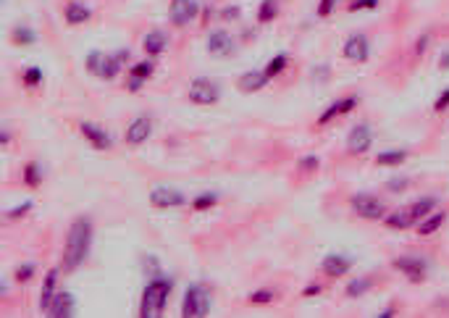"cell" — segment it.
Segmentation results:
<instances>
[{
    "instance_id": "cell-1",
    "label": "cell",
    "mask_w": 449,
    "mask_h": 318,
    "mask_svg": "<svg viewBox=\"0 0 449 318\" xmlns=\"http://www.w3.org/2000/svg\"><path fill=\"white\" fill-rule=\"evenodd\" d=\"M92 250V221L90 218H74L66 234V250H63V271H77L82 263L90 258Z\"/></svg>"
},
{
    "instance_id": "cell-2",
    "label": "cell",
    "mask_w": 449,
    "mask_h": 318,
    "mask_svg": "<svg viewBox=\"0 0 449 318\" xmlns=\"http://www.w3.org/2000/svg\"><path fill=\"white\" fill-rule=\"evenodd\" d=\"M171 289H174V282H171V279H166V276H153V279L147 282L145 289H142V308H139V316L142 318L160 316V313L166 310Z\"/></svg>"
},
{
    "instance_id": "cell-3",
    "label": "cell",
    "mask_w": 449,
    "mask_h": 318,
    "mask_svg": "<svg viewBox=\"0 0 449 318\" xmlns=\"http://www.w3.org/2000/svg\"><path fill=\"white\" fill-rule=\"evenodd\" d=\"M211 313V292L200 285L187 287L184 292V305H181V316L184 318H202Z\"/></svg>"
},
{
    "instance_id": "cell-4",
    "label": "cell",
    "mask_w": 449,
    "mask_h": 318,
    "mask_svg": "<svg viewBox=\"0 0 449 318\" xmlns=\"http://www.w3.org/2000/svg\"><path fill=\"white\" fill-rule=\"evenodd\" d=\"M352 208H355V213L360 218H365V221H383V216L389 213L386 211V203L379 200L376 195H368V192H360V195H352Z\"/></svg>"
},
{
    "instance_id": "cell-5",
    "label": "cell",
    "mask_w": 449,
    "mask_h": 318,
    "mask_svg": "<svg viewBox=\"0 0 449 318\" xmlns=\"http://www.w3.org/2000/svg\"><path fill=\"white\" fill-rule=\"evenodd\" d=\"M392 268L399 271L413 285H420L426 282V273H428V261L426 258H413V255H404V258H394L392 261Z\"/></svg>"
},
{
    "instance_id": "cell-6",
    "label": "cell",
    "mask_w": 449,
    "mask_h": 318,
    "mask_svg": "<svg viewBox=\"0 0 449 318\" xmlns=\"http://www.w3.org/2000/svg\"><path fill=\"white\" fill-rule=\"evenodd\" d=\"M187 95H190V100L195 105H215V103L221 100V87L213 80L200 77V80H195L190 84V92Z\"/></svg>"
},
{
    "instance_id": "cell-7",
    "label": "cell",
    "mask_w": 449,
    "mask_h": 318,
    "mask_svg": "<svg viewBox=\"0 0 449 318\" xmlns=\"http://www.w3.org/2000/svg\"><path fill=\"white\" fill-rule=\"evenodd\" d=\"M197 16H200L197 0H171L169 3V22L174 26H190Z\"/></svg>"
},
{
    "instance_id": "cell-8",
    "label": "cell",
    "mask_w": 449,
    "mask_h": 318,
    "mask_svg": "<svg viewBox=\"0 0 449 318\" xmlns=\"http://www.w3.org/2000/svg\"><path fill=\"white\" fill-rule=\"evenodd\" d=\"M342 56L352 61V63H365L368 56H371V43H368V37L365 34H349L347 40H344V47H342Z\"/></svg>"
},
{
    "instance_id": "cell-9",
    "label": "cell",
    "mask_w": 449,
    "mask_h": 318,
    "mask_svg": "<svg viewBox=\"0 0 449 318\" xmlns=\"http://www.w3.org/2000/svg\"><path fill=\"white\" fill-rule=\"evenodd\" d=\"M208 50L215 58H231L236 53V40L226 29H215L208 34Z\"/></svg>"
},
{
    "instance_id": "cell-10",
    "label": "cell",
    "mask_w": 449,
    "mask_h": 318,
    "mask_svg": "<svg viewBox=\"0 0 449 318\" xmlns=\"http://www.w3.org/2000/svg\"><path fill=\"white\" fill-rule=\"evenodd\" d=\"M187 203V197L179 192V190H174V187H155L153 192H150V205L153 208H160V211H166V208H181V205Z\"/></svg>"
},
{
    "instance_id": "cell-11",
    "label": "cell",
    "mask_w": 449,
    "mask_h": 318,
    "mask_svg": "<svg viewBox=\"0 0 449 318\" xmlns=\"http://www.w3.org/2000/svg\"><path fill=\"white\" fill-rule=\"evenodd\" d=\"M373 148V132L368 124H358L347 137V150L352 156H365Z\"/></svg>"
},
{
    "instance_id": "cell-12",
    "label": "cell",
    "mask_w": 449,
    "mask_h": 318,
    "mask_svg": "<svg viewBox=\"0 0 449 318\" xmlns=\"http://www.w3.org/2000/svg\"><path fill=\"white\" fill-rule=\"evenodd\" d=\"M150 135H153V119H147V116H137L132 124L126 126V145H132V148H137V145H145L147 139H150Z\"/></svg>"
},
{
    "instance_id": "cell-13",
    "label": "cell",
    "mask_w": 449,
    "mask_h": 318,
    "mask_svg": "<svg viewBox=\"0 0 449 318\" xmlns=\"http://www.w3.org/2000/svg\"><path fill=\"white\" fill-rule=\"evenodd\" d=\"M358 95H349V98H339L337 103H331L328 108H326L324 114L318 116V126H326L328 121H334L337 116H347L352 114L355 108H358Z\"/></svg>"
},
{
    "instance_id": "cell-14",
    "label": "cell",
    "mask_w": 449,
    "mask_h": 318,
    "mask_svg": "<svg viewBox=\"0 0 449 318\" xmlns=\"http://www.w3.org/2000/svg\"><path fill=\"white\" fill-rule=\"evenodd\" d=\"M321 271L328 279H342V276H347L352 271V261H349L347 255H326L324 261H321Z\"/></svg>"
},
{
    "instance_id": "cell-15",
    "label": "cell",
    "mask_w": 449,
    "mask_h": 318,
    "mask_svg": "<svg viewBox=\"0 0 449 318\" xmlns=\"http://www.w3.org/2000/svg\"><path fill=\"white\" fill-rule=\"evenodd\" d=\"M82 135H84V139H87L95 150H111L113 148V139L108 137V132H105L102 126L92 124V121H84V124H82Z\"/></svg>"
},
{
    "instance_id": "cell-16",
    "label": "cell",
    "mask_w": 449,
    "mask_h": 318,
    "mask_svg": "<svg viewBox=\"0 0 449 318\" xmlns=\"http://www.w3.org/2000/svg\"><path fill=\"white\" fill-rule=\"evenodd\" d=\"M268 74H266V68L263 71H258V68H252V71H245L242 77H239V82H236V87H239V92H260L266 84H268Z\"/></svg>"
},
{
    "instance_id": "cell-17",
    "label": "cell",
    "mask_w": 449,
    "mask_h": 318,
    "mask_svg": "<svg viewBox=\"0 0 449 318\" xmlns=\"http://www.w3.org/2000/svg\"><path fill=\"white\" fill-rule=\"evenodd\" d=\"M74 308H77V300H74V295H68V292H58L56 300H53V303H50V308H47V316L68 318V316H74Z\"/></svg>"
},
{
    "instance_id": "cell-18",
    "label": "cell",
    "mask_w": 449,
    "mask_h": 318,
    "mask_svg": "<svg viewBox=\"0 0 449 318\" xmlns=\"http://www.w3.org/2000/svg\"><path fill=\"white\" fill-rule=\"evenodd\" d=\"M444 224H447V211H434V213H428L426 218L418 221V234H420V237H431V234H436Z\"/></svg>"
},
{
    "instance_id": "cell-19",
    "label": "cell",
    "mask_w": 449,
    "mask_h": 318,
    "mask_svg": "<svg viewBox=\"0 0 449 318\" xmlns=\"http://www.w3.org/2000/svg\"><path fill=\"white\" fill-rule=\"evenodd\" d=\"M56 295H58V268H50L45 282H43V292H40V310L47 313V308L56 300Z\"/></svg>"
},
{
    "instance_id": "cell-20",
    "label": "cell",
    "mask_w": 449,
    "mask_h": 318,
    "mask_svg": "<svg viewBox=\"0 0 449 318\" xmlns=\"http://www.w3.org/2000/svg\"><path fill=\"white\" fill-rule=\"evenodd\" d=\"M63 19L68 26H79V24H87L92 19V8H87L84 3H68L63 8Z\"/></svg>"
},
{
    "instance_id": "cell-21",
    "label": "cell",
    "mask_w": 449,
    "mask_h": 318,
    "mask_svg": "<svg viewBox=\"0 0 449 318\" xmlns=\"http://www.w3.org/2000/svg\"><path fill=\"white\" fill-rule=\"evenodd\" d=\"M383 224H386L389 229H399V232H404V229L416 227L418 221L413 218L410 208H399V211H392V213H386V216H383Z\"/></svg>"
},
{
    "instance_id": "cell-22",
    "label": "cell",
    "mask_w": 449,
    "mask_h": 318,
    "mask_svg": "<svg viewBox=\"0 0 449 318\" xmlns=\"http://www.w3.org/2000/svg\"><path fill=\"white\" fill-rule=\"evenodd\" d=\"M142 47H145L147 56H160L169 47V37L163 32H147L145 40H142Z\"/></svg>"
},
{
    "instance_id": "cell-23",
    "label": "cell",
    "mask_w": 449,
    "mask_h": 318,
    "mask_svg": "<svg viewBox=\"0 0 449 318\" xmlns=\"http://www.w3.org/2000/svg\"><path fill=\"white\" fill-rule=\"evenodd\" d=\"M407 208H410L413 218L420 221V218H426L428 213H434V211H436V197H434V195H428V197H420V200H416V203L407 205Z\"/></svg>"
},
{
    "instance_id": "cell-24",
    "label": "cell",
    "mask_w": 449,
    "mask_h": 318,
    "mask_svg": "<svg viewBox=\"0 0 449 318\" xmlns=\"http://www.w3.org/2000/svg\"><path fill=\"white\" fill-rule=\"evenodd\" d=\"M407 160V153L404 150H383L376 156V166H386V169H394V166H402Z\"/></svg>"
},
{
    "instance_id": "cell-25",
    "label": "cell",
    "mask_w": 449,
    "mask_h": 318,
    "mask_svg": "<svg viewBox=\"0 0 449 318\" xmlns=\"http://www.w3.org/2000/svg\"><path fill=\"white\" fill-rule=\"evenodd\" d=\"M279 16V0H260L258 24H268Z\"/></svg>"
},
{
    "instance_id": "cell-26",
    "label": "cell",
    "mask_w": 449,
    "mask_h": 318,
    "mask_svg": "<svg viewBox=\"0 0 449 318\" xmlns=\"http://www.w3.org/2000/svg\"><path fill=\"white\" fill-rule=\"evenodd\" d=\"M22 182L26 184V187H40L43 184V171H40V166L34 163V160H29L26 166H24V174H22Z\"/></svg>"
},
{
    "instance_id": "cell-27",
    "label": "cell",
    "mask_w": 449,
    "mask_h": 318,
    "mask_svg": "<svg viewBox=\"0 0 449 318\" xmlns=\"http://www.w3.org/2000/svg\"><path fill=\"white\" fill-rule=\"evenodd\" d=\"M153 71H155V66H153V61H139V63H135V66L129 68V77H137V80H150L153 77Z\"/></svg>"
},
{
    "instance_id": "cell-28",
    "label": "cell",
    "mask_w": 449,
    "mask_h": 318,
    "mask_svg": "<svg viewBox=\"0 0 449 318\" xmlns=\"http://www.w3.org/2000/svg\"><path fill=\"white\" fill-rule=\"evenodd\" d=\"M119 71H121V61H119L116 56H105V61H102V68H100L102 80H113Z\"/></svg>"
},
{
    "instance_id": "cell-29",
    "label": "cell",
    "mask_w": 449,
    "mask_h": 318,
    "mask_svg": "<svg viewBox=\"0 0 449 318\" xmlns=\"http://www.w3.org/2000/svg\"><path fill=\"white\" fill-rule=\"evenodd\" d=\"M371 287H373L371 279H355V282H349L344 292H347V297H363Z\"/></svg>"
},
{
    "instance_id": "cell-30",
    "label": "cell",
    "mask_w": 449,
    "mask_h": 318,
    "mask_svg": "<svg viewBox=\"0 0 449 318\" xmlns=\"http://www.w3.org/2000/svg\"><path fill=\"white\" fill-rule=\"evenodd\" d=\"M287 63H289V58H287V56L271 58L268 66H266V74H268L271 80H273V77H279V74H284V68H287Z\"/></svg>"
},
{
    "instance_id": "cell-31",
    "label": "cell",
    "mask_w": 449,
    "mask_h": 318,
    "mask_svg": "<svg viewBox=\"0 0 449 318\" xmlns=\"http://www.w3.org/2000/svg\"><path fill=\"white\" fill-rule=\"evenodd\" d=\"M102 61H105V53L102 50H92L90 56H87V71H92L95 77H100Z\"/></svg>"
},
{
    "instance_id": "cell-32",
    "label": "cell",
    "mask_w": 449,
    "mask_h": 318,
    "mask_svg": "<svg viewBox=\"0 0 449 318\" xmlns=\"http://www.w3.org/2000/svg\"><path fill=\"white\" fill-rule=\"evenodd\" d=\"M13 43H19V45H32V43H37V34H34L29 26H19V29L13 32Z\"/></svg>"
},
{
    "instance_id": "cell-33",
    "label": "cell",
    "mask_w": 449,
    "mask_h": 318,
    "mask_svg": "<svg viewBox=\"0 0 449 318\" xmlns=\"http://www.w3.org/2000/svg\"><path fill=\"white\" fill-rule=\"evenodd\" d=\"M215 203H218V197L211 195V192H205V195H200V197H195V200H192V208H195V211H208V208H213Z\"/></svg>"
},
{
    "instance_id": "cell-34",
    "label": "cell",
    "mask_w": 449,
    "mask_h": 318,
    "mask_svg": "<svg viewBox=\"0 0 449 318\" xmlns=\"http://www.w3.org/2000/svg\"><path fill=\"white\" fill-rule=\"evenodd\" d=\"M24 84H26V87H37V84H43V68H37V66L26 68V71H24Z\"/></svg>"
},
{
    "instance_id": "cell-35",
    "label": "cell",
    "mask_w": 449,
    "mask_h": 318,
    "mask_svg": "<svg viewBox=\"0 0 449 318\" xmlns=\"http://www.w3.org/2000/svg\"><path fill=\"white\" fill-rule=\"evenodd\" d=\"M273 292H271V289H258V292H252V295H250V303H252V305H268V303H273Z\"/></svg>"
},
{
    "instance_id": "cell-36",
    "label": "cell",
    "mask_w": 449,
    "mask_h": 318,
    "mask_svg": "<svg viewBox=\"0 0 449 318\" xmlns=\"http://www.w3.org/2000/svg\"><path fill=\"white\" fill-rule=\"evenodd\" d=\"M29 211H32V203L26 200V203H22V205H16V208H11V211L6 213V218H8V221H19V218H24L26 213H29Z\"/></svg>"
},
{
    "instance_id": "cell-37",
    "label": "cell",
    "mask_w": 449,
    "mask_h": 318,
    "mask_svg": "<svg viewBox=\"0 0 449 318\" xmlns=\"http://www.w3.org/2000/svg\"><path fill=\"white\" fill-rule=\"evenodd\" d=\"M379 8V0H352L349 3V11H373Z\"/></svg>"
},
{
    "instance_id": "cell-38",
    "label": "cell",
    "mask_w": 449,
    "mask_h": 318,
    "mask_svg": "<svg viewBox=\"0 0 449 318\" xmlns=\"http://www.w3.org/2000/svg\"><path fill=\"white\" fill-rule=\"evenodd\" d=\"M32 276H34L32 263H24V266H19V268H16V282H32Z\"/></svg>"
},
{
    "instance_id": "cell-39",
    "label": "cell",
    "mask_w": 449,
    "mask_h": 318,
    "mask_svg": "<svg viewBox=\"0 0 449 318\" xmlns=\"http://www.w3.org/2000/svg\"><path fill=\"white\" fill-rule=\"evenodd\" d=\"M447 108H449V87L439 95L436 100H434V114H444Z\"/></svg>"
},
{
    "instance_id": "cell-40",
    "label": "cell",
    "mask_w": 449,
    "mask_h": 318,
    "mask_svg": "<svg viewBox=\"0 0 449 318\" xmlns=\"http://www.w3.org/2000/svg\"><path fill=\"white\" fill-rule=\"evenodd\" d=\"M334 8H337V0H321V3H318V16L326 19V16L334 13Z\"/></svg>"
},
{
    "instance_id": "cell-41",
    "label": "cell",
    "mask_w": 449,
    "mask_h": 318,
    "mask_svg": "<svg viewBox=\"0 0 449 318\" xmlns=\"http://www.w3.org/2000/svg\"><path fill=\"white\" fill-rule=\"evenodd\" d=\"M145 273H150V279H153V276H160V261L153 258V255L145 258Z\"/></svg>"
},
{
    "instance_id": "cell-42",
    "label": "cell",
    "mask_w": 449,
    "mask_h": 318,
    "mask_svg": "<svg viewBox=\"0 0 449 318\" xmlns=\"http://www.w3.org/2000/svg\"><path fill=\"white\" fill-rule=\"evenodd\" d=\"M318 166H321V158H318V156H305V158L300 160V169L303 171H315Z\"/></svg>"
},
{
    "instance_id": "cell-43",
    "label": "cell",
    "mask_w": 449,
    "mask_h": 318,
    "mask_svg": "<svg viewBox=\"0 0 449 318\" xmlns=\"http://www.w3.org/2000/svg\"><path fill=\"white\" fill-rule=\"evenodd\" d=\"M410 187V179L404 176V179H392V182H386V190H392V192H404Z\"/></svg>"
},
{
    "instance_id": "cell-44",
    "label": "cell",
    "mask_w": 449,
    "mask_h": 318,
    "mask_svg": "<svg viewBox=\"0 0 449 318\" xmlns=\"http://www.w3.org/2000/svg\"><path fill=\"white\" fill-rule=\"evenodd\" d=\"M428 43H431V34H423V37L418 40V43H416V53H418V56H423V53H426Z\"/></svg>"
},
{
    "instance_id": "cell-45",
    "label": "cell",
    "mask_w": 449,
    "mask_h": 318,
    "mask_svg": "<svg viewBox=\"0 0 449 318\" xmlns=\"http://www.w3.org/2000/svg\"><path fill=\"white\" fill-rule=\"evenodd\" d=\"M303 295L305 297H313V295H321V285H307L303 289Z\"/></svg>"
},
{
    "instance_id": "cell-46",
    "label": "cell",
    "mask_w": 449,
    "mask_h": 318,
    "mask_svg": "<svg viewBox=\"0 0 449 318\" xmlns=\"http://www.w3.org/2000/svg\"><path fill=\"white\" fill-rule=\"evenodd\" d=\"M224 16H226V19H239V8H236V6H231V8H226V11H224Z\"/></svg>"
},
{
    "instance_id": "cell-47",
    "label": "cell",
    "mask_w": 449,
    "mask_h": 318,
    "mask_svg": "<svg viewBox=\"0 0 449 318\" xmlns=\"http://www.w3.org/2000/svg\"><path fill=\"white\" fill-rule=\"evenodd\" d=\"M142 82H145V80H137V77H132V80H129V90L137 92L139 87H142Z\"/></svg>"
},
{
    "instance_id": "cell-48",
    "label": "cell",
    "mask_w": 449,
    "mask_h": 318,
    "mask_svg": "<svg viewBox=\"0 0 449 318\" xmlns=\"http://www.w3.org/2000/svg\"><path fill=\"white\" fill-rule=\"evenodd\" d=\"M439 68H441V71H447L449 68V53H444V56L439 58Z\"/></svg>"
},
{
    "instance_id": "cell-49",
    "label": "cell",
    "mask_w": 449,
    "mask_h": 318,
    "mask_svg": "<svg viewBox=\"0 0 449 318\" xmlns=\"http://www.w3.org/2000/svg\"><path fill=\"white\" fill-rule=\"evenodd\" d=\"M116 58H119L121 63H124V61H129V50H119V53H116Z\"/></svg>"
},
{
    "instance_id": "cell-50",
    "label": "cell",
    "mask_w": 449,
    "mask_h": 318,
    "mask_svg": "<svg viewBox=\"0 0 449 318\" xmlns=\"http://www.w3.org/2000/svg\"><path fill=\"white\" fill-rule=\"evenodd\" d=\"M11 142V132L8 129H3V145H8Z\"/></svg>"
}]
</instances>
